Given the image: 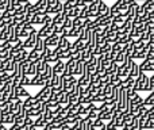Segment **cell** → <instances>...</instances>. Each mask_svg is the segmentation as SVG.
Here are the masks:
<instances>
[{
  "label": "cell",
  "mask_w": 154,
  "mask_h": 130,
  "mask_svg": "<svg viewBox=\"0 0 154 130\" xmlns=\"http://www.w3.org/2000/svg\"><path fill=\"white\" fill-rule=\"evenodd\" d=\"M134 91L137 92H143V91H147L150 92V81H149V76L146 73H139L138 77L135 79V83H134Z\"/></svg>",
  "instance_id": "cell-1"
},
{
  "label": "cell",
  "mask_w": 154,
  "mask_h": 130,
  "mask_svg": "<svg viewBox=\"0 0 154 130\" xmlns=\"http://www.w3.org/2000/svg\"><path fill=\"white\" fill-rule=\"evenodd\" d=\"M14 122H15V115L11 114L8 109H2V111H0V123L11 126L14 125Z\"/></svg>",
  "instance_id": "cell-2"
},
{
  "label": "cell",
  "mask_w": 154,
  "mask_h": 130,
  "mask_svg": "<svg viewBox=\"0 0 154 130\" xmlns=\"http://www.w3.org/2000/svg\"><path fill=\"white\" fill-rule=\"evenodd\" d=\"M35 42H37V30L34 29L30 33L29 37H27L26 40H23V48L26 49V50H31V49H34Z\"/></svg>",
  "instance_id": "cell-3"
},
{
  "label": "cell",
  "mask_w": 154,
  "mask_h": 130,
  "mask_svg": "<svg viewBox=\"0 0 154 130\" xmlns=\"http://www.w3.org/2000/svg\"><path fill=\"white\" fill-rule=\"evenodd\" d=\"M50 94H51V88L48 87V85H45V87L41 88V91L37 94V95H35V98H37L39 102L45 103V102L49 100V98H50Z\"/></svg>",
  "instance_id": "cell-4"
},
{
  "label": "cell",
  "mask_w": 154,
  "mask_h": 130,
  "mask_svg": "<svg viewBox=\"0 0 154 130\" xmlns=\"http://www.w3.org/2000/svg\"><path fill=\"white\" fill-rule=\"evenodd\" d=\"M109 15V7L104 0H100L97 3V16H108Z\"/></svg>",
  "instance_id": "cell-5"
},
{
  "label": "cell",
  "mask_w": 154,
  "mask_h": 130,
  "mask_svg": "<svg viewBox=\"0 0 154 130\" xmlns=\"http://www.w3.org/2000/svg\"><path fill=\"white\" fill-rule=\"evenodd\" d=\"M58 40H60V35L53 34V35H50V37L45 38V40H43V43H45V46H48V48L54 49V48H57V45H58Z\"/></svg>",
  "instance_id": "cell-6"
},
{
  "label": "cell",
  "mask_w": 154,
  "mask_h": 130,
  "mask_svg": "<svg viewBox=\"0 0 154 130\" xmlns=\"http://www.w3.org/2000/svg\"><path fill=\"white\" fill-rule=\"evenodd\" d=\"M31 85L32 87H45L46 85V79L43 75H35L31 77Z\"/></svg>",
  "instance_id": "cell-7"
},
{
  "label": "cell",
  "mask_w": 154,
  "mask_h": 130,
  "mask_svg": "<svg viewBox=\"0 0 154 130\" xmlns=\"http://www.w3.org/2000/svg\"><path fill=\"white\" fill-rule=\"evenodd\" d=\"M39 103H42V102H39L35 96H30V98H27L23 100V109H26V110L32 109V107H37Z\"/></svg>",
  "instance_id": "cell-8"
},
{
  "label": "cell",
  "mask_w": 154,
  "mask_h": 130,
  "mask_svg": "<svg viewBox=\"0 0 154 130\" xmlns=\"http://www.w3.org/2000/svg\"><path fill=\"white\" fill-rule=\"evenodd\" d=\"M51 68H53V73L54 75H58V76H61V75L64 73V69H65V61H62V60H58L56 64L51 65Z\"/></svg>",
  "instance_id": "cell-9"
},
{
  "label": "cell",
  "mask_w": 154,
  "mask_h": 130,
  "mask_svg": "<svg viewBox=\"0 0 154 130\" xmlns=\"http://www.w3.org/2000/svg\"><path fill=\"white\" fill-rule=\"evenodd\" d=\"M27 54H29V50H22V52H19V53H16L15 56L12 57V60L16 62V64H22V62H24L27 60Z\"/></svg>",
  "instance_id": "cell-10"
},
{
  "label": "cell",
  "mask_w": 154,
  "mask_h": 130,
  "mask_svg": "<svg viewBox=\"0 0 154 130\" xmlns=\"http://www.w3.org/2000/svg\"><path fill=\"white\" fill-rule=\"evenodd\" d=\"M41 54H42V53L37 52L35 49H31V50H29V54H27V60H26V61H29V62H37L38 60L42 57Z\"/></svg>",
  "instance_id": "cell-11"
},
{
  "label": "cell",
  "mask_w": 154,
  "mask_h": 130,
  "mask_svg": "<svg viewBox=\"0 0 154 130\" xmlns=\"http://www.w3.org/2000/svg\"><path fill=\"white\" fill-rule=\"evenodd\" d=\"M122 119H123V123H125V128H131L135 118L127 111V113H123L122 114Z\"/></svg>",
  "instance_id": "cell-12"
},
{
  "label": "cell",
  "mask_w": 154,
  "mask_h": 130,
  "mask_svg": "<svg viewBox=\"0 0 154 130\" xmlns=\"http://www.w3.org/2000/svg\"><path fill=\"white\" fill-rule=\"evenodd\" d=\"M75 76L79 79V77L84 76L85 75V62L82 61H77V65H76V69H75Z\"/></svg>",
  "instance_id": "cell-13"
},
{
  "label": "cell",
  "mask_w": 154,
  "mask_h": 130,
  "mask_svg": "<svg viewBox=\"0 0 154 130\" xmlns=\"http://www.w3.org/2000/svg\"><path fill=\"white\" fill-rule=\"evenodd\" d=\"M70 42H69V38L66 37H62V35H60V40H58V45H57V48L60 49V50H68V48H69Z\"/></svg>",
  "instance_id": "cell-14"
},
{
  "label": "cell",
  "mask_w": 154,
  "mask_h": 130,
  "mask_svg": "<svg viewBox=\"0 0 154 130\" xmlns=\"http://www.w3.org/2000/svg\"><path fill=\"white\" fill-rule=\"evenodd\" d=\"M143 106L146 107V109H152V107H154V90L152 92H149V95L143 99Z\"/></svg>",
  "instance_id": "cell-15"
},
{
  "label": "cell",
  "mask_w": 154,
  "mask_h": 130,
  "mask_svg": "<svg viewBox=\"0 0 154 130\" xmlns=\"http://www.w3.org/2000/svg\"><path fill=\"white\" fill-rule=\"evenodd\" d=\"M97 16V3H91L89 5H88V18L93 19Z\"/></svg>",
  "instance_id": "cell-16"
},
{
  "label": "cell",
  "mask_w": 154,
  "mask_h": 130,
  "mask_svg": "<svg viewBox=\"0 0 154 130\" xmlns=\"http://www.w3.org/2000/svg\"><path fill=\"white\" fill-rule=\"evenodd\" d=\"M65 19H66V16H65L62 12H61V14H57V15H54V16H53V26L61 27L62 24H64Z\"/></svg>",
  "instance_id": "cell-17"
},
{
  "label": "cell",
  "mask_w": 154,
  "mask_h": 130,
  "mask_svg": "<svg viewBox=\"0 0 154 130\" xmlns=\"http://www.w3.org/2000/svg\"><path fill=\"white\" fill-rule=\"evenodd\" d=\"M62 11H64V3L58 0V2H57V4L53 5V7L50 8V12H49V15H51V14H53V15H57V14H61Z\"/></svg>",
  "instance_id": "cell-18"
},
{
  "label": "cell",
  "mask_w": 154,
  "mask_h": 130,
  "mask_svg": "<svg viewBox=\"0 0 154 130\" xmlns=\"http://www.w3.org/2000/svg\"><path fill=\"white\" fill-rule=\"evenodd\" d=\"M128 73H130V69L126 68L125 65H119V66H118L116 75H118V76H119L122 80H125L126 77H128Z\"/></svg>",
  "instance_id": "cell-19"
},
{
  "label": "cell",
  "mask_w": 154,
  "mask_h": 130,
  "mask_svg": "<svg viewBox=\"0 0 154 130\" xmlns=\"http://www.w3.org/2000/svg\"><path fill=\"white\" fill-rule=\"evenodd\" d=\"M48 123H49L48 121H46L45 118L41 115V117H38V118H35V119H34V128L38 129V130H39V129H43L46 125H48Z\"/></svg>",
  "instance_id": "cell-20"
},
{
  "label": "cell",
  "mask_w": 154,
  "mask_h": 130,
  "mask_svg": "<svg viewBox=\"0 0 154 130\" xmlns=\"http://www.w3.org/2000/svg\"><path fill=\"white\" fill-rule=\"evenodd\" d=\"M138 75H139V65L134 61L133 64H131V66H130V73H128V76L133 77V79H137Z\"/></svg>",
  "instance_id": "cell-21"
},
{
  "label": "cell",
  "mask_w": 154,
  "mask_h": 130,
  "mask_svg": "<svg viewBox=\"0 0 154 130\" xmlns=\"http://www.w3.org/2000/svg\"><path fill=\"white\" fill-rule=\"evenodd\" d=\"M58 103L61 104V106H66V104L69 103V94L61 91V92H60V98H58Z\"/></svg>",
  "instance_id": "cell-22"
},
{
  "label": "cell",
  "mask_w": 154,
  "mask_h": 130,
  "mask_svg": "<svg viewBox=\"0 0 154 130\" xmlns=\"http://www.w3.org/2000/svg\"><path fill=\"white\" fill-rule=\"evenodd\" d=\"M27 62H29V61H27ZM26 75H27V76H30V77H32V76H35V75H37V64H35V62H29Z\"/></svg>",
  "instance_id": "cell-23"
},
{
  "label": "cell",
  "mask_w": 154,
  "mask_h": 130,
  "mask_svg": "<svg viewBox=\"0 0 154 130\" xmlns=\"http://www.w3.org/2000/svg\"><path fill=\"white\" fill-rule=\"evenodd\" d=\"M80 103L81 104L92 103V95H91V94H81V95H80Z\"/></svg>",
  "instance_id": "cell-24"
},
{
  "label": "cell",
  "mask_w": 154,
  "mask_h": 130,
  "mask_svg": "<svg viewBox=\"0 0 154 130\" xmlns=\"http://www.w3.org/2000/svg\"><path fill=\"white\" fill-rule=\"evenodd\" d=\"M118 66H119V65H118L115 61H114V62H111L108 68L106 69V73H107V75H109V76H111V75H116V72H118Z\"/></svg>",
  "instance_id": "cell-25"
},
{
  "label": "cell",
  "mask_w": 154,
  "mask_h": 130,
  "mask_svg": "<svg viewBox=\"0 0 154 130\" xmlns=\"http://www.w3.org/2000/svg\"><path fill=\"white\" fill-rule=\"evenodd\" d=\"M114 22V16L108 15V16H104V18H101V22H100V26L101 27H107L109 26V24Z\"/></svg>",
  "instance_id": "cell-26"
},
{
  "label": "cell",
  "mask_w": 154,
  "mask_h": 130,
  "mask_svg": "<svg viewBox=\"0 0 154 130\" xmlns=\"http://www.w3.org/2000/svg\"><path fill=\"white\" fill-rule=\"evenodd\" d=\"M125 57H126L125 50H122V52H119V53H116V54H115V62H116L118 65H122L123 61H125Z\"/></svg>",
  "instance_id": "cell-27"
},
{
  "label": "cell",
  "mask_w": 154,
  "mask_h": 130,
  "mask_svg": "<svg viewBox=\"0 0 154 130\" xmlns=\"http://www.w3.org/2000/svg\"><path fill=\"white\" fill-rule=\"evenodd\" d=\"M42 21H43V15L35 14V15L31 18V24L32 26H35V24H41V26H42Z\"/></svg>",
  "instance_id": "cell-28"
},
{
  "label": "cell",
  "mask_w": 154,
  "mask_h": 130,
  "mask_svg": "<svg viewBox=\"0 0 154 130\" xmlns=\"http://www.w3.org/2000/svg\"><path fill=\"white\" fill-rule=\"evenodd\" d=\"M76 7V0H66V2L64 3V11L62 12H66V11L72 10V8Z\"/></svg>",
  "instance_id": "cell-29"
},
{
  "label": "cell",
  "mask_w": 154,
  "mask_h": 130,
  "mask_svg": "<svg viewBox=\"0 0 154 130\" xmlns=\"http://www.w3.org/2000/svg\"><path fill=\"white\" fill-rule=\"evenodd\" d=\"M100 77H101V75H100V73H97V72L92 73V75L89 76V81H91V84H99V83H100Z\"/></svg>",
  "instance_id": "cell-30"
},
{
  "label": "cell",
  "mask_w": 154,
  "mask_h": 130,
  "mask_svg": "<svg viewBox=\"0 0 154 130\" xmlns=\"http://www.w3.org/2000/svg\"><path fill=\"white\" fill-rule=\"evenodd\" d=\"M112 87H114V85H112L111 83L106 84L103 87V90H101V94H103L104 96H109V95H111V92H112Z\"/></svg>",
  "instance_id": "cell-31"
},
{
  "label": "cell",
  "mask_w": 154,
  "mask_h": 130,
  "mask_svg": "<svg viewBox=\"0 0 154 130\" xmlns=\"http://www.w3.org/2000/svg\"><path fill=\"white\" fill-rule=\"evenodd\" d=\"M69 59H72V53H70L69 50H61V53H60V60L68 61Z\"/></svg>",
  "instance_id": "cell-32"
},
{
  "label": "cell",
  "mask_w": 154,
  "mask_h": 130,
  "mask_svg": "<svg viewBox=\"0 0 154 130\" xmlns=\"http://www.w3.org/2000/svg\"><path fill=\"white\" fill-rule=\"evenodd\" d=\"M145 45H146V42H145L143 40H137V41H134V46H135V50L138 52V50H141V49H143L145 48Z\"/></svg>",
  "instance_id": "cell-33"
},
{
  "label": "cell",
  "mask_w": 154,
  "mask_h": 130,
  "mask_svg": "<svg viewBox=\"0 0 154 130\" xmlns=\"http://www.w3.org/2000/svg\"><path fill=\"white\" fill-rule=\"evenodd\" d=\"M29 85H31V77L30 76H23L20 80V87H29Z\"/></svg>",
  "instance_id": "cell-34"
},
{
  "label": "cell",
  "mask_w": 154,
  "mask_h": 130,
  "mask_svg": "<svg viewBox=\"0 0 154 130\" xmlns=\"http://www.w3.org/2000/svg\"><path fill=\"white\" fill-rule=\"evenodd\" d=\"M62 27H64V29H66V30H69V31H70V30H72L73 27H75V26H73V19L66 18V19H65V22H64V24H62Z\"/></svg>",
  "instance_id": "cell-35"
},
{
  "label": "cell",
  "mask_w": 154,
  "mask_h": 130,
  "mask_svg": "<svg viewBox=\"0 0 154 130\" xmlns=\"http://www.w3.org/2000/svg\"><path fill=\"white\" fill-rule=\"evenodd\" d=\"M122 50H123V46L120 45V43H118V42L112 43V52H114L115 54L119 53V52H122Z\"/></svg>",
  "instance_id": "cell-36"
},
{
  "label": "cell",
  "mask_w": 154,
  "mask_h": 130,
  "mask_svg": "<svg viewBox=\"0 0 154 130\" xmlns=\"http://www.w3.org/2000/svg\"><path fill=\"white\" fill-rule=\"evenodd\" d=\"M125 19L126 18L123 15H120V14H119V15H116V16H114V22H115V23H118V24H123Z\"/></svg>",
  "instance_id": "cell-37"
},
{
  "label": "cell",
  "mask_w": 154,
  "mask_h": 130,
  "mask_svg": "<svg viewBox=\"0 0 154 130\" xmlns=\"http://www.w3.org/2000/svg\"><path fill=\"white\" fill-rule=\"evenodd\" d=\"M106 130H118V128L115 126V123H114V121H108V122L106 123Z\"/></svg>",
  "instance_id": "cell-38"
},
{
  "label": "cell",
  "mask_w": 154,
  "mask_h": 130,
  "mask_svg": "<svg viewBox=\"0 0 154 130\" xmlns=\"http://www.w3.org/2000/svg\"><path fill=\"white\" fill-rule=\"evenodd\" d=\"M104 59L108 60V61H111V62H114V61H115V53H114V52L106 53V54H104Z\"/></svg>",
  "instance_id": "cell-39"
},
{
  "label": "cell",
  "mask_w": 154,
  "mask_h": 130,
  "mask_svg": "<svg viewBox=\"0 0 154 130\" xmlns=\"http://www.w3.org/2000/svg\"><path fill=\"white\" fill-rule=\"evenodd\" d=\"M24 126H34V118L26 115V118H24Z\"/></svg>",
  "instance_id": "cell-40"
},
{
  "label": "cell",
  "mask_w": 154,
  "mask_h": 130,
  "mask_svg": "<svg viewBox=\"0 0 154 130\" xmlns=\"http://www.w3.org/2000/svg\"><path fill=\"white\" fill-rule=\"evenodd\" d=\"M149 38H150V30H146V31H143L141 34V40H143L145 42H147V41H149Z\"/></svg>",
  "instance_id": "cell-41"
},
{
  "label": "cell",
  "mask_w": 154,
  "mask_h": 130,
  "mask_svg": "<svg viewBox=\"0 0 154 130\" xmlns=\"http://www.w3.org/2000/svg\"><path fill=\"white\" fill-rule=\"evenodd\" d=\"M149 81H150V90H154V73H153V76H149ZM150 91V92H152Z\"/></svg>",
  "instance_id": "cell-42"
},
{
  "label": "cell",
  "mask_w": 154,
  "mask_h": 130,
  "mask_svg": "<svg viewBox=\"0 0 154 130\" xmlns=\"http://www.w3.org/2000/svg\"><path fill=\"white\" fill-rule=\"evenodd\" d=\"M7 26V22H5L4 18H0V29H3V27Z\"/></svg>",
  "instance_id": "cell-43"
},
{
  "label": "cell",
  "mask_w": 154,
  "mask_h": 130,
  "mask_svg": "<svg viewBox=\"0 0 154 130\" xmlns=\"http://www.w3.org/2000/svg\"><path fill=\"white\" fill-rule=\"evenodd\" d=\"M41 130H53V126H51L50 123H48V125H46L45 128H43V129H41Z\"/></svg>",
  "instance_id": "cell-44"
},
{
  "label": "cell",
  "mask_w": 154,
  "mask_h": 130,
  "mask_svg": "<svg viewBox=\"0 0 154 130\" xmlns=\"http://www.w3.org/2000/svg\"><path fill=\"white\" fill-rule=\"evenodd\" d=\"M0 130H8L7 125H3V123H0Z\"/></svg>",
  "instance_id": "cell-45"
},
{
  "label": "cell",
  "mask_w": 154,
  "mask_h": 130,
  "mask_svg": "<svg viewBox=\"0 0 154 130\" xmlns=\"http://www.w3.org/2000/svg\"><path fill=\"white\" fill-rule=\"evenodd\" d=\"M69 130H73V129H69Z\"/></svg>",
  "instance_id": "cell-46"
}]
</instances>
